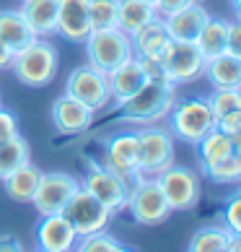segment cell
I'll list each match as a JSON object with an SVG mask.
<instances>
[{"instance_id": "cell-12", "label": "cell", "mask_w": 241, "mask_h": 252, "mask_svg": "<svg viewBox=\"0 0 241 252\" xmlns=\"http://www.w3.org/2000/svg\"><path fill=\"white\" fill-rule=\"evenodd\" d=\"M101 164L109 172H114L125 180H137V166H140V148H137V133L135 130H119L104 143V156Z\"/></svg>"}, {"instance_id": "cell-39", "label": "cell", "mask_w": 241, "mask_h": 252, "mask_svg": "<svg viewBox=\"0 0 241 252\" xmlns=\"http://www.w3.org/2000/svg\"><path fill=\"white\" fill-rule=\"evenodd\" d=\"M11 60H13V50L0 39V70H8L11 68Z\"/></svg>"}, {"instance_id": "cell-38", "label": "cell", "mask_w": 241, "mask_h": 252, "mask_svg": "<svg viewBox=\"0 0 241 252\" xmlns=\"http://www.w3.org/2000/svg\"><path fill=\"white\" fill-rule=\"evenodd\" d=\"M226 52H231V55H241V24H239V21H228V42H226Z\"/></svg>"}, {"instance_id": "cell-30", "label": "cell", "mask_w": 241, "mask_h": 252, "mask_svg": "<svg viewBox=\"0 0 241 252\" xmlns=\"http://www.w3.org/2000/svg\"><path fill=\"white\" fill-rule=\"evenodd\" d=\"M117 11H119V0H88L91 32L117 26Z\"/></svg>"}, {"instance_id": "cell-26", "label": "cell", "mask_w": 241, "mask_h": 252, "mask_svg": "<svg viewBox=\"0 0 241 252\" xmlns=\"http://www.w3.org/2000/svg\"><path fill=\"white\" fill-rule=\"evenodd\" d=\"M156 18V5L145 3V0H119V11H117V29H122L125 34H135L140 26Z\"/></svg>"}, {"instance_id": "cell-17", "label": "cell", "mask_w": 241, "mask_h": 252, "mask_svg": "<svg viewBox=\"0 0 241 252\" xmlns=\"http://www.w3.org/2000/svg\"><path fill=\"white\" fill-rule=\"evenodd\" d=\"M208 18H210V13H208L205 5H202V3H189V5H184L182 11L166 16L163 24H166V32H169L171 39L194 42Z\"/></svg>"}, {"instance_id": "cell-41", "label": "cell", "mask_w": 241, "mask_h": 252, "mask_svg": "<svg viewBox=\"0 0 241 252\" xmlns=\"http://www.w3.org/2000/svg\"><path fill=\"white\" fill-rule=\"evenodd\" d=\"M239 250H241V234H231L228 250H226V252H239Z\"/></svg>"}, {"instance_id": "cell-22", "label": "cell", "mask_w": 241, "mask_h": 252, "mask_svg": "<svg viewBox=\"0 0 241 252\" xmlns=\"http://www.w3.org/2000/svg\"><path fill=\"white\" fill-rule=\"evenodd\" d=\"M197 154H200V169L231 154H241V135H226L223 130L213 127L210 133H205L197 141Z\"/></svg>"}, {"instance_id": "cell-20", "label": "cell", "mask_w": 241, "mask_h": 252, "mask_svg": "<svg viewBox=\"0 0 241 252\" xmlns=\"http://www.w3.org/2000/svg\"><path fill=\"white\" fill-rule=\"evenodd\" d=\"M130 39H133L135 58H161L163 50L169 47L171 36H169V32H166L163 18L156 16L153 21L140 26L135 34H130Z\"/></svg>"}, {"instance_id": "cell-34", "label": "cell", "mask_w": 241, "mask_h": 252, "mask_svg": "<svg viewBox=\"0 0 241 252\" xmlns=\"http://www.w3.org/2000/svg\"><path fill=\"white\" fill-rule=\"evenodd\" d=\"M137 63H140V68H143L145 81H169V73H166L161 58H137Z\"/></svg>"}, {"instance_id": "cell-4", "label": "cell", "mask_w": 241, "mask_h": 252, "mask_svg": "<svg viewBox=\"0 0 241 252\" xmlns=\"http://www.w3.org/2000/svg\"><path fill=\"white\" fill-rule=\"evenodd\" d=\"M166 127L171 130V135L177 141L197 146L200 138L215 127V117H213L205 96L179 99V101H174L169 115H166Z\"/></svg>"}, {"instance_id": "cell-3", "label": "cell", "mask_w": 241, "mask_h": 252, "mask_svg": "<svg viewBox=\"0 0 241 252\" xmlns=\"http://www.w3.org/2000/svg\"><path fill=\"white\" fill-rule=\"evenodd\" d=\"M137 133V148H140V166L137 177H159L177 161V138L163 125H143Z\"/></svg>"}, {"instance_id": "cell-13", "label": "cell", "mask_w": 241, "mask_h": 252, "mask_svg": "<svg viewBox=\"0 0 241 252\" xmlns=\"http://www.w3.org/2000/svg\"><path fill=\"white\" fill-rule=\"evenodd\" d=\"M78 180L65 172H42L39 185H36L34 192V208L39 216H47V213H60L65 208V203L70 200V195L78 190Z\"/></svg>"}, {"instance_id": "cell-37", "label": "cell", "mask_w": 241, "mask_h": 252, "mask_svg": "<svg viewBox=\"0 0 241 252\" xmlns=\"http://www.w3.org/2000/svg\"><path fill=\"white\" fill-rule=\"evenodd\" d=\"M189 3H194V0H156V16L166 18V16L182 11V8L189 5Z\"/></svg>"}, {"instance_id": "cell-19", "label": "cell", "mask_w": 241, "mask_h": 252, "mask_svg": "<svg viewBox=\"0 0 241 252\" xmlns=\"http://www.w3.org/2000/svg\"><path fill=\"white\" fill-rule=\"evenodd\" d=\"M57 3L60 0H21L18 11L36 36L50 39L57 34Z\"/></svg>"}, {"instance_id": "cell-18", "label": "cell", "mask_w": 241, "mask_h": 252, "mask_svg": "<svg viewBox=\"0 0 241 252\" xmlns=\"http://www.w3.org/2000/svg\"><path fill=\"white\" fill-rule=\"evenodd\" d=\"M107 78H109V91H112V104L117 109L145 83V76H143V68L137 63V58H130L127 63L117 65L114 70L107 73Z\"/></svg>"}, {"instance_id": "cell-42", "label": "cell", "mask_w": 241, "mask_h": 252, "mask_svg": "<svg viewBox=\"0 0 241 252\" xmlns=\"http://www.w3.org/2000/svg\"><path fill=\"white\" fill-rule=\"evenodd\" d=\"M145 3H153V5H156V0H145Z\"/></svg>"}, {"instance_id": "cell-43", "label": "cell", "mask_w": 241, "mask_h": 252, "mask_svg": "<svg viewBox=\"0 0 241 252\" xmlns=\"http://www.w3.org/2000/svg\"><path fill=\"white\" fill-rule=\"evenodd\" d=\"M194 3H205V0H194Z\"/></svg>"}, {"instance_id": "cell-2", "label": "cell", "mask_w": 241, "mask_h": 252, "mask_svg": "<svg viewBox=\"0 0 241 252\" xmlns=\"http://www.w3.org/2000/svg\"><path fill=\"white\" fill-rule=\"evenodd\" d=\"M13 76L29 89H44L57 76V50L50 39L36 36L26 47L13 52L11 68Z\"/></svg>"}, {"instance_id": "cell-10", "label": "cell", "mask_w": 241, "mask_h": 252, "mask_svg": "<svg viewBox=\"0 0 241 252\" xmlns=\"http://www.w3.org/2000/svg\"><path fill=\"white\" fill-rule=\"evenodd\" d=\"M130 180L109 172L104 164H91L86 169V177L80 180V188L88 190L96 200H101L112 213H122L127 195H130Z\"/></svg>"}, {"instance_id": "cell-1", "label": "cell", "mask_w": 241, "mask_h": 252, "mask_svg": "<svg viewBox=\"0 0 241 252\" xmlns=\"http://www.w3.org/2000/svg\"><path fill=\"white\" fill-rule=\"evenodd\" d=\"M177 101V86L169 81H145L140 89L130 96L119 112L125 125H156L166 120L171 104Z\"/></svg>"}, {"instance_id": "cell-29", "label": "cell", "mask_w": 241, "mask_h": 252, "mask_svg": "<svg viewBox=\"0 0 241 252\" xmlns=\"http://www.w3.org/2000/svg\"><path fill=\"white\" fill-rule=\"evenodd\" d=\"M202 174L218 185H239L241 180V154H231L220 161L202 166Z\"/></svg>"}, {"instance_id": "cell-32", "label": "cell", "mask_w": 241, "mask_h": 252, "mask_svg": "<svg viewBox=\"0 0 241 252\" xmlns=\"http://www.w3.org/2000/svg\"><path fill=\"white\" fill-rule=\"evenodd\" d=\"M73 250H78V252H122L125 247L112 234H107V229H101V231H94V234L78 237Z\"/></svg>"}, {"instance_id": "cell-7", "label": "cell", "mask_w": 241, "mask_h": 252, "mask_svg": "<svg viewBox=\"0 0 241 252\" xmlns=\"http://www.w3.org/2000/svg\"><path fill=\"white\" fill-rule=\"evenodd\" d=\"M159 188L163 192L166 203H169L171 213L174 211H192L194 205H200L202 200V185H200V174L189 169V166H179L174 161L166 172L156 177Z\"/></svg>"}, {"instance_id": "cell-40", "label": "cell", "mask_w": 241, "mask_h": 252, "mask_svg": "<svg viewBox=\"0 0 241 252\" xmlns=\"http://www.w3.org/2000/svg\"><path fill=\"white\" fill-rule=\"evenodd\" d=\"M3 250H21V242H18L16 237H11V234H3L0 237V252Z\"/></svg>"}, {"instance_id": "cell-15", "label": "cell", "mask_w": 241, "mask_h": 252, "mask_svg": "<svg viewBox=\"0 0 241 252\" xmlns=\"http://www.w3.org/2000/svg\"><path fill=\"white\" fill-rule=\"evenodd\" d=\"M57 34L68 42L83 44L91 34L88 0H60L57 3Z\"/></svg>"}, {"instance_id": "cell-25", "label": "cell", "mask_w": 241, "mask_h": 252, "mask_svg": "<svg viewBox=\"0 0 241 252\" xmlns=\"http://www.w3.org/2000/svg\"><path fill=\"white\" fill-rule=\"evenodd\" d=\"M226 42H228V21L226 18H213V16L205 21V26H202L200 34H197V39H194L197 50L205 55V60L223 55Z\"/></svg>"}, {"instance_id": "cell-35", "label": "cell", "mask_w": 241, "mask_h": 252, "mask_svg": "<svg viewBox=\"0 0 241 252\" xmlns=\"http://www.w3.org/2000/svg\"><path fill=\"white\" fill-rule=\"evenodd\" d=\"M21 135L18 133V120L13 112H8L5 107H0V143L3 141H11V138Z\"/></svg>"}, {"instance_id": "cell-36", "label": "cell", "mask_w": 241, "mask_h": 252, "mask_svg": "<svg viewBox=\"0 0 241 252\" xmlns=\"http://www.w3.org/2000/svg\"><path fill=\"white\" fill-rule=\"evenodd\" d=\"M215 127L223 130L226 135H241V109H234L228 115L215 120Z\"/></svg>"}, {"instance_id": "cell-6", "label": "cell", "mask_w": 241, "mask_h": 252, "mask_svg": "<svg viewBox=\"0 0 241 252\" xmlns=\"http://www.w3.org/2000/svg\"><path fill=\"white\" fill-rule=\"evenodd\" d=\"M125 211H130L133 221H137L140 226H159V223H163L171 216V208L166 203L156 177H137V180H133Z\"/></svg>"}, {"instance_id": "cell-44", "label": "cell", "mask_w": 241, "mask_h": 252, "mask_svg": "<svg viewBox=\"0 0 241 252\" xmlns=\"http://www.w3.org/2000/svg\"><path fill=\"white\" fill-rule=\"evenodd\" d=\"M0 107H3V99H0Z\"/></svg>"}, {"instance_id": "cell-28", "label": "cell", "mask_w": 241, "mask_h": 252, "mask_svg": "<svg viewBox=\"0 0 241 252\" xmlns=\"http://www.w3.org/2000/svg\"><path fill=\"white\" fill-rule=\"evenodd\" d=\"M234 231H228L226 226H202L192 234L189 239V252H226L228 239Z\"/></svg>"}, {"instance_id": "cell-23", "label": "cell", "mask_w": 241, "mask_h": 252, "mask_svg": "<svg viewBox=\"0 0 241 252\" xmlns=\"http://www.w3.org/2000/svg\"><path fill=\"white\" fill-rule=\"evenodd\" d=\"M39 177H42V169L31 161H26L24 166L13 169L11 174L5 177L3 188H5V195L16 203H31L34 192H36V185H39Z\"/></svg>"}, {"instance_id": "cell-16", "label": "cell", "mask_w": 241, "mask_h": 252, "mask_svg": "<svg viewBox=\"0 0 241 252\" xmlns=\"http://www.w3.org/2000/svg\"><path fill=\"white\" fill-rule=\"evenodd\" d=\"M78 234L62 213H47L36 226V247L44 252H68L76 247Z\"/></svg>"}, {"instance_id": "cell-21", "label": "cell", "mask_w": 241, "mask_h": 252, "mask_svg": "<svg viewBox=\"0 0 241 252\" xmlns=\"http://www.w3.org/2000/svg\"><path fill=\"white\" fill-rule=\"evenodd\" d=\"M202 76L210 83V89H241V55L223 52L205 60Z\"/></svg>"}, {"instance_id": "cell-5", "label": "cell", "mask_w": 241, "mask_h": 252, "mask_svg": "<svg viewBox=\"0 0 241 252\" xmlns=\"http://www.w3.org/2000/svg\"><path fill=\"white\" fill-rule=\"evenodd\" d=\"M86 58L88 65H94L99 70H114L117 65L127 63L130 58H135V50H133V39L130 34H125L122 29H94L86 36Z\"/></svg>"}, {"instance_id": "cell-8", "label": "cell", "mask_w": 241, "mask_h": 252, "mask_svg": "<svg viewBox=\"0 0 241 252\" xmlns=\"http://www.w3.org/2000/svg\"><path fill=\"white\" fill-rule=\"evenodd\" d=\"M68 223L73 226L78 237H86V234H94V231H101L109 226L114 213L107 208L101 200H96L88 190H83L78 185V190L70 195V200L65 203V208L60 211Z\"/></svg>"}, {"instance_id": "cell-11", "label": "cell", "mask_w": 241, "mask_h": 252, "mask_svg": "<svg viewBox=\"0 0 241 252\" xmlns=\"http://www.w3.org/2000/svg\"><path fill=\"white\" fill-rule=\"evenodd\" d=\"M161 60H163V68L169 73V81L174 86L197 81L202 76V70H205V55L197 50L194 42L171 39L169 47L163 50Z\"/></svg>"}, {"instance_id": "cell-14", "label": "cell", "mask_w": 241, "mask_h": 252, "mask_svg": "<svg viewBox=\"0 0 241 252\" xmlns=\"http://www.w3.org/2000/svg\"><path fill=\"white\" fill-rule=\"evenodd\" d=\"M94 117H96L94 109H88L83 101L73 99L68 94L57 96L52 104V125L60 135L86 133V130H91V125H94Z\"/></svg>"}, {"instance_id": "cell-31", "label": "cell", "mask_w": 241, "mask_h": 252, "mask_svg": "<svg viewBox=\"0 0 241 252\" xmlns=\"http://www.w3.org/2000/svg\"><path fill=\"white\" fill-rule=\"evenodd\" d=\"M208 99V107L213 112V117H223L234 109H241V91L239 89H213Z\"/></svg>"}, {"instance_id": "cell-27", "label": "cell", "mask_w": 241, "mask_h": 252, "mask_svg": "<svg viewBox=\"0 0 241 252\" xmlns=\"http://www.w3.org/2000/svg\"><path fill=\"white\" fill-rule=\"evenodd\" d=\"M26 161H31V148L26 143V138L16 135L11 141L0 143V180H5L13 169L24 166Z\"/></svg>"}, {"instance_id": "cell-9", "label": "cell", "mask_w": 241, "mask_h": 252, "mask_svg": "<svg viewBox=\"0 0 241 252\" xmlns=\"http://www.w3.org/2000/svg\"><path fill=\"white\" fill-rule=\"evenodd\" d=\"M65 94L83 101L88 109L104 112L112 104V91H109V78L104 70L94 65H80L68 76L65 81Z\"/></svg>"}, {"instance_id": "cell-24", "label": "cell", "mask_w": 241, "mask_h": 252, "mask_svg": "<svg viewBox=\"0 0 241 252\" xmlns=\"http://www.w3.org/2000/svg\"><path fill=\"white\" fill-rule=\"evenodd\" d=\"M0 39L16 52L26 47L29 42H34L36 34L31 32V26L26 24V18L21 16L18 8H8V11H0Z\"/></svg>"}, {"instance_id": "cell-33", "label": "cell", "mask_w": 241, "mask_h": 252, "mask_svg": "<svg viewBox=\"0 0 241 252\" xmlns=\"http://www.w3.org/2000/svg\"><path fill=\"white\" fill-rule=\"evenodd\" d=\"M223 221H226V229H228V231L241 234V195H239V192H234V195L226 200Z\"/></svg>"}]
</instances>
